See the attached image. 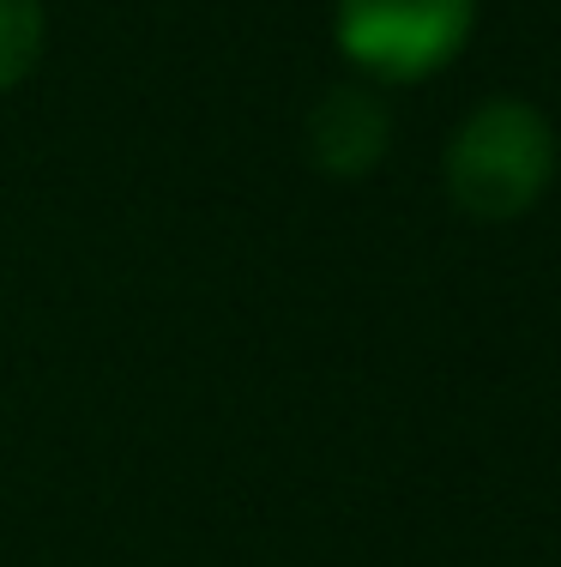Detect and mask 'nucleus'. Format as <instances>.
Wrapping results in <instances>:
<instances>
[{"instance_id": "nucleus-1", "label": "nucleus", "mask_w": 561, "mask_h": 567, "mask_svg": "<svg viewBox=\"0 0 561 567\" xmlns=\"http://www.w3.org/2000/svg\"><path fill=\"white\" fill-rule=\"evenodd\" d=\"M555 140L526 103H484L447 145V187L471 218H519L550 187Z\"/></svg>"}, {"instance_id": "nucleus-2", "label": "nucleus", "mask_w": 561, "mask_h": 567, "mask_svg": "<svg viewBox=\"0 0 561 567\" xmlns=\"http://www.w3.org/2000/svg\"><path fill=\"white\" fill-rule=\"evenodd\" d=\"M471 0H339V49L374 79H423L459 55Z\"/></svg>"}, {"instance_id": "nucleus-3", "label": "nucleus", "mask_w": 561, "mask_h": 567, "mask_svg": "<svg viewBox=\"0 0 561 567\" xmlns=\"http://www.w3.org/2000/svg\"><path fill=\"white\" fill-rule=\"evenodd\" d=\"M386 145V110L368 91H332L309 115V152L332 175H363Z\"/></svg>"}, {"instance_id": "nucleus-4", "label": "nucleus", "mask_w": 561, "mask_h": 567, "mask_svg": "<svg viewBox=\"0 0 561 567\" xmlns=\"http://www.w3.org/2000/svg\"><path fill=\"white\" fill-rule=\"evenodd\" d=\"M43 49V0H0V91L19 85Z\"/></svg>"}]
</instances>
